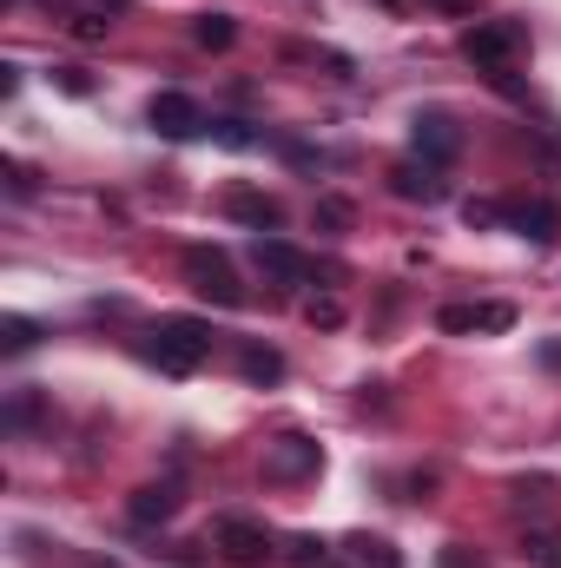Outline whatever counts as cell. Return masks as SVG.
<instances>
[{
    "label": "cell",
    "instance_id": "cell-21",
    "mask_svg": "<svg viewBox=\"0 0 561 568\" xmlns=\"http://www.w3.org/2000/svg\"><path fill=\"white\" fill-rule=\"evenodd\" d=\"M53 7V0H47ZM60 7H73V20H106V13H126V0H60Z\"/></svg>",
    "mask_w": 561,
    "mask_h": 568
},
{
    "label": "cell",
    "instance_id": "cell-17",
    "mask_svg": "<svg viewBox=\"0 0 561 568\" xmlns=\"http://www.w3.org/2000/svg\"><path fill=\"white\" fill-rule=\"evenodd\" d=\"M40 344V324L33 317H0V351L7 357H20V351H33Z\"/></svg>",
    "mask_w": 561,
    "mask_h": 568
},
{
    "label": "cell",
    "instance_id": "cell-7",
    "mask_svg": "<svg viewBox=\"0 0 561 568\" xmlns=\"http://www.w3.org/2000/svg\"><path fill=\"white\" fill-rule=\"evenodd\" d=\"M218 549L238 568H252V562H265L272 536H265V523H252V516H225V523H218Z\"/></svg>",
    "mask_w": 561,
    "mask_h": 568
},
{
    "label": "cell",
    "instance_id": "cell-1",
    "mask_svg": "<svg viewBox=\"0 0 561 568\" xmlns=\"http://www.w3.org/2000/svg\"><path fill=\"white\" fill-rule=\"evenodd\" d=\"M140 357L159 364L165 377H192V371L212 357V324H205V317H159V324L145 331Z\"/></svg>",
    "mask_w": 561,
    "mask_h": 568
},
{
    "label": "cell",
    "instance_id": "cell-2",
    "mask_svg": "<svg viewBox=\"0 0 561 568\" xmlns=\"http://www.w3.org/2000/svg\"><path fill=\"white\" fill-rule=\"evenodd\" d=\"M185 278H192L198 297H212L218 311H238V304H245V284H238L232 258H225L218 245H192V252H185Z\"/></svg>",
    "mask_w": 561,
    "mask_h": 568
},
{
    "label": "cell",
    "instance_id": "cell-23",
    "mask_svg": "<svg viewBox=\"0 0 561 568\" xmlns=\"http://www.w3.org/2000/svg\"><path fill=\"white\" fill-rule=\"evenodd\" d=\"M317 219H324V225H350V205H344V199H324Z\"/></svg>",
    "mask_w": 561,
    "mask_h": 568
},
{
    "label": "cell",
    "instance_id": "cell-13",
    "mask_svg": "<svg viewBox=\"0 0 561 568\" xmlns=\"http://www.w3.org/2000/svg\"><path fill=\"white\" fill-rule=\"evenodd\" d=\"M192 40H198L205 53H225V47L238 40V20H232V13H198V20H192Z\"/></svg>",
    "mask_w": 561,
    "mask_h": 568
},
{
    "label": "cell",
    "instance_id": "cell-11",
    "mask_svg": "<svg viewBox=\"0 0 561 568\" xmlns=\"http://www.w3.org/2000/svg\"><path fill=\"white\" fill-rule=\"evenodd\" d=\"M172 509H178V489H172V483H145V489H133V503H126V516H133L140 529L172 523Z\"/></svg>",
    "mask_w": 561,
    "mask_h": 568
},
{
    "label": "cell",
    "instance_id": "cell-14",
    "mask_svg": "<svg viewBox=\"0 0 561 568\" xmlns=\"http://www.w3.org/2000/svg\"><path fill=\"white\" fill-rule=\"evenodd\" d=\"M344 549H350V568H404V556L384 536H350Z\"/></svg>",
    "mask_w": 561,
    "mask_h": 568
},
{
    "label": "cell",
    "instance_id": "cell-18",
    "mask_svg": "<svg viewBox=\"0 0 561 568\" xmlns=\"http://www.w3.org/2000/svg\"><path fill=\"white\" fill-rule=\"evenodd\" d=\"M436 324H442V331H482V304H442Z\"/></svg>",
    "mask_w": 561,
    "mask_h": 568
},
{
    "label": "cell",
    "instance_id": "cell-20",
    "mask_svg": "<svg viewBox=\"0 0 561 568\" xmlns=\"http://www.w3.org/2000/svg\"><path fill=\"white\" fill-rule=\"evenodd\" d=\"M304 317H310L317 331H337V324H344V304H337V297H310V304H304Z\"/></svg>",
    "mask_w": 561,
    "mask_h": 568
},
{
    "label": "cell",
    "instance_id": "cell-5",
    "mask_svg": "<svg viewBox=\"0 0 561 568\" xmlns=\"http://www.w3.org/2000/svg\"><path fill=\"white\" fill-rule=\"evenodd\" d=\"M252 258H258V265H265L278 284H310V278H317V258H310V252H297V245H290V239H278V232H258Z\"/></svg>",
    "mask_w": 561,
    "mask_h": 568
},
{
    "label": "cell",
    "instance_id": "cell-16",
    "mask_svg": "<svg viewBox=\"0 0 561 568\" xmlns=\"http://www.w3.org/2000/svg\"><path fill=\"white\" fill-rule=\"evenodd\" d=\"M284 549H290V556H284L290 568H337V556H330V542H317V536H290Z\"/></svg>",
    "mask_w": 561,
    "mask_h": 568
},
{
    "label": "cell",
    "instance_id": "cell-3",
    "mask_svg": "<svg viewBox=\"0 0 561 568\" xmlns=\"http://www.w3.org/2000/svg\"><path fill=\"white\" fill-rule=\"evenodd\" d=\"M522 27L516 20H482V27H469L462 33V60H476V67H489V73H509V60L522 53Z\"/></svg>",
    "mask_w": 561,
    "mask_h": 568
},
{
    "label": "cell",
    "instance_id": "cell-4",
    "mask_svg": "<svg viewBox=\"0 0 561 568\" xmlns=\"http://www.w3.org/2000/svg\"><path fill=\"white\" fill-rule=\"evenodd\" d=\"M145 120H152V133H159V140H198V133H205V113H198V100H192V93H152Z\"/></svg>",
    "mask_w": 561,
    "mask_h": 568
},
{
    "label": "cell",
    "instance_id": "cell-19",
    "mask_svg": "<svg viewBox=\"0 0 561 568\" xmlns=\"http://www.w3.org/2000/svg\"><path fill=\"white\" fill-rule=\"evenodd\" d=\"M529 562H536V568H561V529H549V536H529Z\"/></svg>",
    "mask_w": 561,
    "mask_h": 568
},
{
    "label": "cell",
    "instance_id": "cell-10",
    "mask_svg": "<svg viewBox=\"0 0 561 568\" xmlns=\"http://www.w3.org/2000/svg\"><path fill=\"white\" fill-rule=\"evenodd\" d=\"M417 152L429 165H449L462 152V133L449 126V113H417Z\"/></svg>",
    "mask_w": 561,
    "mask_h": 568
},
{
    "label": "cell",
    "instance_id": "cell-15",
    "mask_svg": "<svg viewBox=\"0 0 561 568\" xmlns=\"http://www.w3.org/2000/svg\"><path fill=\"white\" fill-rule=\"evenodd\" d=\"M238 371H245L252 384H278V377H284V357L272 351V344H245V351H238Z\"/></svg>",
    "mask_w": 561,
    "mask_h": 568
},
{
    "label": "cell",
    "instance_id": "cell-9",
    "mask_svg": "<svg viewBox=\"0 0 561 568\" xmlns=\"http://www.w3.org/2000/svg\"><path fill=\"white\" fill-rule=\"evenodd\" d=\"M390 192H397V199H422V205H442V192H449V185H442V165H429V159H404V165H397V172H390Z\"/></svg>",
    "mask_w": 561,
    "mask_h": 568
},
{
    "label": "cell",
    "instance_id": "cell-26",
    "mask_svg": "<svg viewBox=\"0 0 561 568\" xmlns=\"http://www.w3.org/2000/svg\"><path fill=\"white\" fill-rule=\"evenodd\" d=\"M7 185H13V199H27V192H33V179H27V165H13V159H7Z\"/></svg>",
    "mask_w": 561,
    "mask_h": 568
},
{
    "label": "cell",
    "instance_id": "cell-25",
    "mask_svg": "<svg viewBox=\"0 0 561 568\" xmlns=\"http://www.w3.org/2000/svg\"><path fill=\"white\" fill-rule=\"evenodd\" d=\"M113 20H73V40H106Z\"/></svg>",
    "mask_w": 561,
    "mask_h": 568
},
{
    "label": "cell",
    "instance_id": "cell-29",
    "mask_svg": "<svg viewBox=\"0 0 561 568\" xmlns=\"http://www.w3.org/2000/svg\"><path fill=\"white\" fill-rule=\"evenodd\" d=\"M384 7H404V0H384Z\"/></svg>",
    "mask_w": 561,
    "mask_h": 568
},
{
    "label": "cell",
    "instance_id": "cell-27",
    "mask_svg": "<svg viewBox=\"0 0 561 568\" xmlns=\"http://www.w3.org/2000/svg\"><path fill=\"white\" fill-rule=\"evenodd\" d=\"M436 13H476V0H429Z\"/></svg>",
    "mask_w": 561,
    "mask_h": 568
},
{
    "label": "cell",
    "instance_id": "cell-28",
    "mask_svg": "<svg viewBox=\"0 0 561 568\" xmlns=\"http://www.w3.org/2000/svg\"><path fill=\"white\" fill-rule=\"evenodd\" d=\"M93 568H120V562H93Z\"/></svg>",
    "mask_w": 561,
    "mask_h": 568
},
{
    "label": "cell",
    "instance_id": "cell-12",
    "mask_svg": "<svg viewBox=\"0 0 561 568\" xmlns=\"http://www.w3.org/2000/svg\"><path fill=\"white\" fill-rule=\"evenodd\" d=\"M509 225L522 232V239H536V245H549L561 225V212L549 205V199H536V205H509Z\"/></svg>",
    "mask_w": 561,
    "mask_h": 568
},
{
    "label": "cell",
    "instance_id": "cell-22",
    "mask_svg": "<svg viewBox=\"0 0 561 568\" xmlns=\"http://www.w3.org/2000/svg\"><path fill=\"white\" fill-rule=\"evenodd\" d=\"M212 140H225V145H258V133H252L245 120H212Z\"/></svg>",
    "mask_w": 561,
    "mask_h": 568
},
{
    "label": "cell",
    "instance_id": "cell-6",
    "mask_svg": "<svg viewBox=\"0 0 561 568\" xmlns=\"http://www.w3.org/2000/svg\"><path fill=\"white\" fill-rule=\"evenodd\" d=\"M324 469V449L310 443V436H278L272 449H265V476L272 483H304V476H317Z\"/></svg>",
    "mask_w": 561,
    "mask_h": 568
},
{
    "label": "cell",
    "instance_id": "cell-24",
    "mask_svg": "<svg viewBox=\"0 0 561 568\" xmlns=\"http://www.w3.org/2000/svg\"><path fill=\"white\" fill-rule=\"evenodd\" d=\"M33 410H40L33 397H13V410H7V424H13V429H27V424H33Z\"/></svg>",
    "mask_w": 561,
    "mask_h": 568
},
{
    "label": "cell",
    "instance_id": "cell-8",
    "mask_svg": "<svg viewBox=\"0 0 561 568\" xmlns=\"http://www.w3.org/2000/svg\"><path fill=\"white\" fill-rule=\"evenodd\" d=\"M225 212H232V219H238V225H252V232H278V199H272V192H258V185H232V192H225Z\"/></svg>",
    "mask_w": 561,
    "mask_h": 568
}]
</instances>
